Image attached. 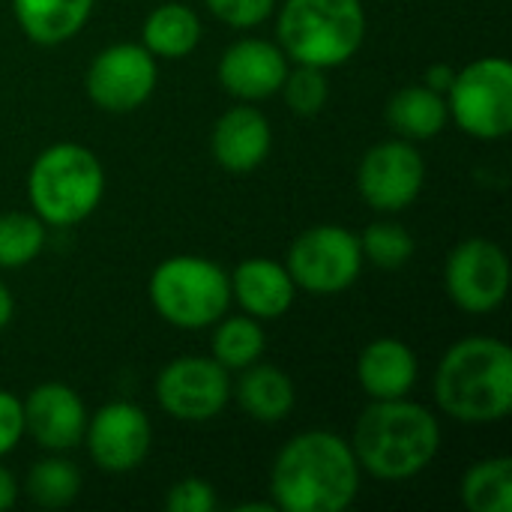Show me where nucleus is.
<instances>
[{"label":"nucleus","mask_w":512,"mask_h":512,"mask_svg":"<svg viewBox=\"0 0 512 512\" xmlns=\"http://www.w3.org/2000/svg\"><path fill=\"white\" fill-rule=\"evenodd\" d=\"M351 444L327 429L294 435L273 459L270 501L282 512H342L360 492Z\"/></svg>","instance_id":"1"},{"label":"nucleus","mask_w":512,"mask_h":512,"mask_svg":"<svg viewBox=\"0 0 512 512\" xmlns=\"http://www.w3.org/2000/svg\"><path fill=\"white\" fill-rule=\"evenodd\" d=\"M351 450L360 471L384 483H405L423 474L441 450L438 417L402 399H372L354 426Z\"/></svg>","instance_id":"2"},{"label":"nucleus","mask_w":512,"mask_h":512,"mask_svg":"<svg viewBox=\"0 0 512 512\" xmlns=\"http://www.w3.org/2000/svg\"><path fill=\"white\" fill-rule=\"evenodd\" d=\"M438 408L468 426L501 423L512 411V351L495 336H468L447 348L435 372Z\"/></svg>","instance_id":"3"},{"label":"nucleus","mask_w":512,"mask_h":512,"mask_svg":"<svg viewBox=\"0 0 512 512\" xmlns=\"http://www.w3.org/2000/svg\"><path fill=\"white\" fill-rule=\"evenodd\" d=\"M105 195V168L99 156L75 141L45 147L27 174V198L33 213L54 228L81 225Z\"/></svg>","instance_id":"4"},{"label":"nucleus","mask_w":512,"mask_h":512,"mask_svg":"<svg viewBox=\"0 0 512 512\" xmlns=\"http://www.w3.org/2000/svg\"><path fill=\"white\" fill-rule=\"evenodd\" d=\"M276 33L285 57L327 72L363 48L366 9L360 0H285Z\"/></svg>","instance_id":"5"},{"label":"nucleus","mask_w":512,"mask_h":512,"mask_svg":"<svg viewBox=\"0 0 512 512\" xmlns=\"http://www.w3.org/2000/svg\"><path fill=\"white\" fill-rule=\"evenodd\" d=\"M147 294L159 318L177 330L213 327L231 306L228 273L201 255L165 258L153 270Z\"/></svg>","instance_id":"6"},{"label":"nucleus","mask_w":512,"mask_h":512,"mask_svg":"<svg viewBox=\"0 0 512 512\" xmlns=\"http://www.w3.org/2000/svg\"><path fill=\"white\" fill-rule=\"evenodd\" d=\"M456 126L477 141H501L512 132V66L504 57H480L456 72L444 93Z\"/></svg>","instance_id":"7"},{"label":"nucleus","mask_w":512,"mask_h":512,"mask_svg":"<svg viewBox=\"0 0 512 512\" xmlns=\"http://www.w3.org/2000/svg\"><path fill=\"white\" fill-rule=\"evenodd\" d=\"M360 237L342 225H312L288 249L285 270L300 291L330 297L348 291L363 273Z\"/></svg>","instance_id":"8"},{"label":"nucleus","mask_w":512,"mask_h":512,"mask_svg":"<svg viewBox=\"0 0 512 512\" xmlns=\"http://www.w3.org/2000/svg\"><path fill=\"white\" fill-rule=\"evenodd\" d=\"M156 402L180 423L216 420L231 402L228 369L213 357H177L156 375Z\"/></svg>","instance_id":"9"},{"label":"nucleus","mask_w":512,"mask_h":512,"mask_svg":"<svg viewBox=\"0 0 512 512\" xmlns=\"http://www.w3.org/2000/svg\"><path fill=\"white\" fill-rule=\"evenodd\" d=\"M156 81V57L141 42H114L90 60L84 87L96 108L129 114L153 96Z\"/></svg>","instance_id":"10"},{"label":"nucleus","mask_w":512,"mask_h":512,"mask_svg":"<svg viewBox=\"0 0 512 512\" xmlns=\"http://www.w3.org/2000/svg\"><path fill=\"white\" fill-rule=\"evenodd\" d=\"M444 285L450 300L468 315L495 312L510 291V258L507 252L486 237L462 240L444 270Z\"/></svg>","instance_id":"11"},{"label":"nucleus","mask_w":512,"mask_h":512,"mask_svg":"<svg viewBox=\"0 0 512 512\" xmlns=\"http://www.w3.org/2000/svg\"><path fill=\"white\" fill-rule=\"evenodd\" d=\"M426 186V162L414 141L390 138L363 153L357 165L360 198L381 213H399L411 207Z\"/></svg>","instance_id":"12"},{"label":"nucleus","mask_w":512,"mask_h":512,"mask_svg":"<svg viewBox=\"0 0 512 512\" xmlns=\"http://www.w3.org/2000/svg\"><path fill=\"white\" fill-rule=\"evenodd\" d=\"M84 444L93 465L105 474H129L144 465L153 447V426L144 408L117 399L87 417Z\"/></svg>","instance_id":"13"},{"label":"nucleus","mask_w":512,"mask_h":512,"mask_svg":"<svg viewBox=\"0 0 512 512\" xmlns=\"http://www.w3.org/2000/svg\"><path fill=\"white\" fill-rule=\"evenodd\" d=\"M24 435H30L48 453H66L84 441L87 408L81 396L60 381H45L21 402Z\"/></svg>","instance_id":"14"},{"label":"nucleus","mask_w":512,"mask_h":512,"mask_svg":"<svg viewBox=\"0 0 512 512\" xmlns=\"http://www.w3.org/2000/svg\"><path fill=\"white\" fill-rule=\"evenodd\" d=\"M288 75V57L270 39L246 36L228 45L219 57L216 78L225 93L243 102H261L279 93Z\"/></svg>","instance_id":"15"},{"label":"nucleus","mask_w":512,"mask_h":512,"mask_svg":"<svg viewBox=\"0 0 512 512\" xmlns=\"http://www.w3.org/2000/svg\"><path fill=\"white\" fill-rule=\"evenodd\" d=\"M273 147L270 120L255 105H234L216 123L210 135V153L219 168L231 174L255 171Z\"/></svg>","instance_id":"16"},{"label":"nucleus","mask_w":512,"mask_h":512,"mask_svg":"<svg viewBox=\"0 0 512 512\" xmlns=\"http://www.w3.org/2000/svg\"><path fill=\"white\" fill-rule=\"evenodd\" d=\"M231 282V300L240 303L246 315L255 321H276L282 318L294 300H297V285L285 264L273 258H246L228 273Z\"/></svg>","instance_id":"17"},{"label":"nucleus","mask_w":512,"mask_h":512,"mask_svg":"<svg viewBox=\"0 0 512 512\" xmlns=\"http://www.w3.org/2000/svg\"><path fill=\"white\" fill-rule=\"evenodd\" d=\"M417 375V354L393 336L369 342L357 357V384L369 399H402L414 390Z\"/></svg>","instance_id":"18"},{"label":"nucleus","mask_w":512,"mask_h":512,"mask_svg":"<svg viewBox=\"0 0 512 512\" xmlns=\"http://www.w3.org/2000/svg\"><path fill=\"white\" fill-rule=\"evenodd\" d=\"M231 396L237 399L243 414L264 426L288 420L297 405L294 381L270 363H252L240 369V381L231 387Z\"/></svg>","instance_id":"19"},{"label":"nucleus","mask_w":512,"mask_h":512,"mask_svg":"<svg viewBox=\"0 0 512 512\" xmlns=\"http://www.w3.org/2000/svg\"><path fill=\"white\" fill-rule=\"evenodd\" d=\"M12 12L30 42L51 48L81 33L93 0H12Z\"/></svg>","instance_id":"20"},{"label":"nucleus","mask_w":512,"mask_h":512,"mask_svg":"<svg viewBox=\"0 0 512 512\" xmlns=\"http://www.w3.org/2000/svg\"><path fill=\"white\" fill-rule=\"evenodd\" d=\"M204 27L192 6L186 3H162L141 24V45L159 60L189 57L201 45Z\"/></svg>","instance_id":"21"},{"label":"nucleus","mask_w":512,"mask_h":512,"mask_svg":"<svg viewBox=\"0 0 512 512\" xmlns=\"http://www.w3.org/2000/svg\"><path fill=\"white\" fill-rule=\"evenodd\" d=\"M384 117L399 138L429 141L444 132L450 111H447V99L441 93L429 90L426 84H411L390 96Z\"/></svg>","instance_id":"22"},{"label":"nucleus","mask_w":512,"mask_h":512,"mask_svg":"<svg viewBox=\"0 0 512 512\" xmlns=\"http://www.w3.org/2000/svg\"><path fill=\"white\" fill-rule=\"evenodd\" d=\"M462 504L471 512H512V459L495 456L462 477Z\"/></svg>","instance_id":"23"},{"label":"nucleus","mask_w":512,"mask_h":512,"mask_svg":"<svg viewBox=\"0 0 512 512\" xmlns=\"http://www.w3.org/2000/svg\"><path fill=\"white\" fill-rule=\"evenodd\" d=\"M213 360L225 366L228 372H240L252 363L261 360L267 348L264 327L252 315H234V318H219L213 324Z\"/></svg>","instance_id":"24"},{"label":"nucleus","mask_w":512,"mask_h":512,"mask_svg":"<svg viewBox=\"0 0 512 512\" xmlns=\"http://www.w3.org/2000/svg\"><path fill=\"white\" fill-rule=\"evenodd\" d=\"M27 498L42 510H60L69 507L81 492V474L69 459H60L57 453L48 459H39L24 480Z\"/></svg>","instance_id":"25"},{"label":"nucleus","mask_w":512,"mask_h":512,"mask_svg":"<svg viewBox=\"0 0 512 512\" xmlns=\"http://www.w3.org/2000/svg\"><path fill=\"white\" fill-rule=\"evenodd\" d=\"M45 249V222L36 213H0V267L18 270Z\"/></svg>","instance_id":"26"},{"label":"nucleus","mask_w":512,"mask_h":512,"mask_svg":"<svg viewBox=\"0 0 512 512\" xmlns=\"http://www.w3.org/2000/svg\"><path fill=\"white\" fill-rule=\"evenodd\" d=\"M357 237H360L363 258L372 261L381 270L405 267L414 258V249H417L411 231H405L402 225H393V222H375Z\"/></svg>","instance_id":"27"},{"label":"nucleus","mask_w":512,"mask_h":512,"mask_svg":"<svg viewBox=\"0 0 512 512\" xmlns=\"http://www.w3.org/2000/svg\"><path fill=\"white\" fill-rule=\"evenodd\" d=\"M279 93L285 96V105L297 117H315L330 99V84H327L324 69L297 63V69H288Z\"/></svg>","instance_id":"28"},{"label":"nucleus","mask_w":512,"mask_h":512,"mask_svg":"<svg viewBox=\"0 0 512 512\" xmlns=\"http://www.w3.org/2000/svg\"><path fill=\"white\" fill-rule=\"evenodd\" d=\"M204 6H207L219 21H225L228 27H234V30H249V27L264 24V21L273 15L276 0H204Z\"/></svg>","instance_id":"29"},{"label":"nucleus","mask_w":512,"mask_h":512,"mask_svg":"<svg viewBox=\"0 0 512 512\" xmlns=\"http://www.w3.org/2000/svg\"><path fill=\"white\" fill-rule=\"evenodd\" d=\"M168 512H213L216 510V489L201 477L177 480L165 495Z\"/></svg>","instance_id":"30"},{"label":"nucleus","mask_w":512,"mask_h":512,"mask_svg":"<svg viewBox=\"0 0 512 512\" xmlns=\"http://www.w3.org/2000/svg\"><path fill=\"white\" fill-rule=\"evenodd\" d=\"M21 438H24V408H21V399L6 393V390H0V459L6 453H12Z\"/></svg>","instance_id":"31"},{"label":"nucleus","mask_w":512,"mask_h":512,"mask_svg":"<svg viewBox=\"0 0 512 512\" xmlns=\"http://www.w3.org/2000/svg\"><path fill=\"white\" fill-rule=\"evenodd\" d=\"M453 78H456V69H453V66H447V63H435V66H429V69H426L423 84H426L429 90H435V93H441V96H444V93L450 90Z\"/></svg>","instance_id":"32"},{"label":"nucleus","mask_w":512,"mask_h":512,"mask_svg":"<svg viewBox=\"0 0 512 512\" xmlns=\"http://www.w3.org/2000/svg\"><path fill=\"white\" fill-rule=\"evenodd\" d=\"M15 501H18V480L12 477L9 468L0 465V512L15 507Z\"/></svg>","instance_id":"33"},{"label":"nucleus","mask_w":512,"mask_h":512,"mask_svg":"<svg viewBox=\"0 0 512 512\" xmlns=\"http://www.w3.org/2000/svg\"><path fill=\"white\" fill-rule=\"evenodd\" d=\"M12 315H15V297H12V291L0 282V330L9 327Z\"/></svg>","instance_id":"34"},{"label":"nucleus","mask_w":512,"mask_h":512,"mask_svg":"<svg viewBox=\"0 0 512 512\" xmlns=\"http://www.w3.org/2000/svg\"><path fill=\"white\" fill-rule=\"evenodd\" d=\"M273 501H249V504H240V507H234V512H273Z\"/></svg>","instance_id":"35"}]
</instances>
